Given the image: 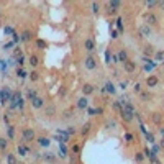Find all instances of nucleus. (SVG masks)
Returning <instances> with one entry per match:
<instances>
[{"label":"nucleus","mask_w":164,"mask_h":164,"mask_svg":"<svg viewBox=\"0 0 164 164\" xmlns=\"http://www.w3.org/2000/svg\"><path fill=\"white\" fill-rule=\"evenodd\" d=\"M144 25H148L149 28H153V26H158V25H159V18H158V15H156L154 12H148V13H144Z\"/></svg>","instance_id":"nucleus-1"},{"label":"nucleus","mask_w":164,"mask_h":164,"mask_svg":"<svg viewBox=\"0 0 164 164\" xmlns=\"http://www.w3.org/2000/svg\"><path fill=\"white\" fill-rule=\"evenodd\" d=\"M21 139L23 141H35L36 139V133H35V130L30 128V126H25L23 128V131H21Z\"/></svg>","instance_id":"nucleus-2"},{"label":"nucleus","mask_w":164,"mask_h":164,"mask_svg":"<svg viewBox=\"0 0 164 164\" xmlns=\"http://www.w3.org/2000/svg\"><path fill=\"white\" fill-rule=\"evenodd\" d=\"M12 98V90L10 87H2L0 89V105H7Z\"/></svg>","instance_id":"nucleus-3"},{"label":"nucleus","mask_w":164,"mask_h":164,"mask_svg":"<svg viewBox=\"0 0 164 164\" xmlns=\"http://www.w3.org/2000/svg\"><path fill=\"white\" fill-rule=\"evenodd\" d=\"M105 5H107V13L108 15H117V12L122 8V2L113 0V2H107Z\"/></svg>","instance_id":"nucleus-4"},{"label":"nucleus","mask_w":164,"mask_h":164,"mask_svg":"<svg viewBox=\"0 0 164 164\" xmlns=\"http://www.w3.org/2000/svg\"><path fill=\"white\" fill-rule=\"evenodd\" d=\"M97 59L94 57V54H89V56H85V59H84V67L87 69V71H94V69H97Z\"/></svg>","instance_id":"nucleus-5"},{"label":"nucleus","mask_w":164,"mask_h":164,"mask_svg":"<svg viewBox=\"0 0 164 164\" xmlns=\"http://www.w3.org/2000/svg\"><path fill=\"white\" fill-rule=\"evenodd\" d=\"M144 84H146V87L148 89H156L159 85V77L156 76V74H149V76L146 77Z\"/></svg>","instance_id":"nucleus-6"},{"label":"nucleus","mask_w":164,"mask_h":164,"mask_svg":"<svg viewBox=\"0 0 164 164\" xmlns=\"http://www.w3.org/2000/svg\"><path fill=\"white\" fill-rule=\"evenodd\" d=\"M43 110H44V117H48V118H54L56 113H57V108H56L54 103H46V105L43 107Z\"/></svg>","instance_id":"nucleus-7"},{"label":"nucleus","mask_w":164,"mask_h":164,"mask_svg":"<svg viewBox=\"0 0 164 164\" xmlns=\"http://www.w3.org/2000/svg\"><path fill=\"white\" fill-rule=\"evenodd\" d=\"M84 49L89 53V54H92L95 49H97V44H95V40L94 38H85L84 40Z\"/></svg>","instance_id":"nucleus-8"},{"label":"nucleus","mask_w":164,"mask_h":164,"mask_svg":"<svg viewBox=\"0 0 164 164\" xmlns=\"http://www.w3.org/2000/svg\"><path fill=\"white\" fill-rule=\"evenodd\" d=\"M120 117H122V120L125 123H131L135 120V115L131 112H130V110H126V108H123L122 107V110H120Z\"/></svg>","instance_id":"nucleus-9"},{"label":"nucleus","mask_w":164,"mask_h":164,"mask_svg":"<svg viewBox=\"0 0 164 164\" xmlns=\"http://www.w3.org/2000/svg\"><path fill=\"white\" fill-rule=\"evenodd\" d=\"M122 66H123V71L128 72V74H133V72L136 71V62H135L133 59H128V61H125Z\"/></svg>","instance_id":"nucleus-10"},{"label":"nucleus","mask_w":164,"mask_h":164,"mask_svg":"<svg viewBox=\"0 0 164 164\" xmlns=\"http://www.w3.org/2000/svg\"><path fill=\"white\" fill-rule=\"evenodd\" d=\"M30 103H31V107L35 108V110H40V108H43L44 105H46L44 98H43V97H40V95H38V97H35V98H33V100H31Z\"/></svg>","instance_id":"nucleus-11"},{"label":"nucleus","mask_w":164,"mask_h":164,"mask_svg":"<svg viewBox=\"0 0 164 164\" xmlns=\"http://www.w3.org/2000/svg\"><path fill=\"white\" fill-rule=\"evenodd\" d=\"M138 33H139V36H141V38H148V36H151L153 35V28H149L148 25H141L138 28Z\"/></svg>","instance_id":"nucleus-12"},{"label":"nucleus","mask_w":164,"mask_h":164,"mask_svg":"<svg viewBox=\"0 0 164 164\" xmlns=\"http://www.w3.org/2000/svg\"><path fill=\"white\" fill-rule=\"evenodd\" d=\"M94 92H95V87H94L92 84L85 82V84L82 85V97H89V95H92Z\"/></svg>","instance_id":"nucleus-13"},{"label":"nucleus","mask_w":164,"mask_h":164,"mask_svg":"<svg viewBox=\"0 0 164 164\" xmlns=\"http://www.w3.org/2000/svg\"><path fill=\"white\" fill-rule=\"evenodd\" d=\"M117 56V61L120 62V64H123L125 61H128L130 57H128V53H126V49L125 48H122V49H118V53L115 54Z\"/></svg>","instance_id":"nucleus-14"},{"label":"nucleus","mask_w":164,"mask_h":164,"mask_svg":"<svg viewBox=\"0 0 164 164\" xmlns=\"http://www.w3.org/2000/svg\"><path fill=\"white\" fill-rule=\"evenodd\" d=\"M103 90H105L107 94L115 95V94H117V85H115L112 81H105V84H103Z\"/></svg>","instance_id":"nucleus-15"},{"label":"nucleus","mask_w":164,"mask_h":164,"mask_svg":"<svg viewBox=\"0 0 164 164\" xmlns=\"http://www.w3.org/2000/svg\"><path fill=\"white\" fill-rule=\"evenodd\" d=\"M154 53H156V48H154L153 44H146V46L143 48V56H144V57H149V59H153Z\"/></svg>","instance_id":"nucleus-16"},{"label":"nucleus","mask_w":164,"mask_h":164,"mask_svg":"<svg viewBox=\"0 0 164 164\" xmlns=\"http://www.w3.org/2000/svg\"><path fill=\"white\" fill-rule=\"evenodd\" d=\"M41 159H43V161H46V163H49V164H54V163H56V154L51 153V151H46V153H43Z\"/></svg>","instance_id":"nucleus-17"},{"label":"nucleus","mask_w":164,"mask_h":164,"mask_svg":"<svg viewBox=\"0 0 164 164\" xmlns=\"http://www.w3.org/2000/svg\"><path fill=\"white\" fill-rule=\"evenodd\" d=\"M33 40V31L31 30H23L20 33V41H23V43H28V41Z\"/></svg>","instance_id":"nucleus-18"},{"label":"nucleus","mask_w":164,"mask_h":164,"mask_svg":"<svg viewBox=\"0 0 164 164\" xmlns=\"http://www.w3.org/2000/svg\"><path fill=\"white\" fill-rule=\"evenodd\" d=\"M36 143L40 144L41 148H49V146H51V139L48 138V136H38V138H36Z\"/></svg>","instance_id":"nucleus-19"},{"label":"nucleus","mask_w":164,"mask_h":164,"mask_svg":"<svg viewBox=\"0 0 164 164\" xmlns=\"http://www.w3.org/2000/svg\"><path fill=\"white\" fill-rule=\"evenodd\" d=\"M138 97H139L141 102H151V100H153V94L149 92V90H143V92L138 94Z\"/></svg>","instance_id":"nucleus-20"},{"label":"nucleus","mask_w":164,"mask_h":164,"mask_svg":"<svg viewBox=\"0 0 164 164\" xmlns=\"http://www.w3.org/2000/svg\"><path fill=\"white\" fill-rule=\"evenodd\" d=\"M151 122H153L154 125L161 126V123H163V113H161V112H154V113H151Z\"/></svg>","instance_id":"nucleus-21"},{"label":"nucleus","mask_w":164,"mask_h":164,"mask_svg":"<svg viewBox=\"0 0 164 164\" xmlns=\"http://www.w3.org/2000/svg\"><path fill=\"white\" fill-rule=\"evenodd\" d=\"M76 107L79 108V110H85V108L89 107V98H87V97H81V98H77Z\"/></svg>","instance_id":"nucleus-22"},{"label":"nucleus","mask_w":164,"mask_h":164,"mask_svg":"<svg viewBox=\"0 0 164 164\" xmlns=\"http://www.w3.org/2000/svg\"><path fill=\"white\" fill-rule=\"evenodd\" d=\"M40 56H38V54H31L30 57H28V64H30L31 67H33V69H36V67L40 66Z\"/></svg>","instance_id":"nucleus-23"},{"label":"nucleus","mask_w":164,"mask_h":164,"mask_svg":"<svg viewBox=\"0 0 164 164\" xmlns=\"http://www.w3.org/2000/svg\"><path fill=\"white\" fill-rule=\"evenodd\" d=\"M90 130H92V123H90V122H85V123H84V125L81 126L79 133H81L82 136H87V135L90 133Z\"/></svg>","instance_id":"nucleus-24"},{"label":"nucleus","mask_w":164,"mask_h":164,"mask_svg":"<svg viewBox=\"0 0 164 164\" xmlns=\"http://www.w3.org/2000/svg\"><path fill=\"white\" fill-rule=\"evenodd\" d=\"M164 59V51L163 49H158V51L154 53V56H153V61L156 62V64H161Z\"/></svg>","instance_id":"nucleus-25"},{"label":"nucleus","mask_w":164,"mask_h":164,"mask_svg":"<svg viewBox=\"0 0 164 164\" xmlns=\"http://www.w3.org/2000/svg\"><path fill=\"white\" fill-rule=\"evenodd\" d=\"M90 8H92L94 15H100V12H102V5H100L98 2H92V3H90Z\"/></svg>","instance_id":"nucleus-26"},{"label":"nucleus","mask_w":164,"mask_h":164,"mask_svg":"<svg viewBox=\"0 0 164 164\" xmlns=\"http://www.w3.org/2000/svg\"><path fill=\"white\" fill-rule=\"evenodd\" d=\"M113 23H115V25H117V28H118V35H123V31H125V28H123V18L122 16H118L117 20L113 21Z\"/></svg>","instance_id":"nucleus-27"},{"label":"nucleus","mask_w":164,"mask_h":164,"mask_svg":"<svg viewBox=\"0 0 164 164\" xmlns=\"http://www.w3.org/2000/svg\"><path fill=\"white\" fill-rule=\"evenodd\" d=\"M28 77H30V81H31V82H38V81L41 79V74L36 71V69H33V71L28 74Z\"/></svg>","instance_id":"nucleus-28"},{"label":"nucleus","mask_w":164,"mask_h":164,"mask_svg":"<svg viewBox=\"0 0 164 164\" xmlns=\"http://www.w3.org/2000/svg\"><path fill=\"white\" fill-rule=\"evenodd\" d=\"M35 44H36V48H38V49H46V48H48V41L41 40V38H36V40H35Z\"/></svg>","instance_id":"nucleus-29"},{"label":"nucleus","mask_w":164,"mask_h":164,"mask_svg":"<svg viewBox=\"0 0 164 164\" xmlns=\"http://www.w3.org/2000/svg\"><path fill=\"white\" fill-rule=\"evenodd\" d=\"M5 161L7 164H18V161H16V156L13 153H7L5 154Z\"/></svg>","instance_id":"nucleus-30"},{"label":"nucleus","mask_w":164,"mask_h":164,"mask_svg":"<svg viewBox=\"0 0 164 164\" xmlns=\"http://www.w3.org/2000/svg\"><path fill=\"white\" fill-rule=\"evenodd\" d=\"M16 77H18V79H26V77H28V72L25 71V67H16Z\"/></svg>","instance_id":"nucleus-31"},{"label":"nucleus","mask_w":164,"mask_h":164,"mask_svg":"<svg viewBox=\"0 0 164 164\" xmlns=\"http://www.w3.org/2000/svg\"><path fill=\"white\" fill-rule=\"evenodd\" d=\"M35 97H38V90H36V89H28V90H26V98L31 102Z\"/></svg>","instance_id":"nucleus-32"},{"label":"nucleus","mask_w":164,"mask_h":164,"mask_svg":"<svg viewBox=\"0 0 164 164\" xmlns=\"http://www.w3.org/2000/svg\"><path fill=\"white\" fill-rule=\"evenodd\" d=\"M62 118H64V120H71V118H74V110H72V108H66V110L62 112Z\"/></svg>","instance_id":"nucleus-33"},{"label":"nucleus","mask_w":164,"mask_h":164,"mask_svg":"<svg viewBox=\"0 0 164 164\" xmlns=\"http://www.w3.org/2000/svg\"><path fill=\"white\" fill-rule=\"evenodd\" d=\"M7 138L8 139L15 138V126H13V125H8V126H7Z\"/></svg>","instance_id":"nucleus-34"},{"label":"nucleus","mask_w":164,"mask_h":164,"mask_svg":"<svg viewBox=\"0 0 164 164\" xmlns=\"http://www.w3.org/2000/svg\"><path fill=\"white\" fill-rule=\"evenodd\" d=\"M81 149H82L81 144H79V143H74L71 146V153L74 154V156H79V154H81Z\"/></svg>","instance_id":"nucleus-35"},{"label":"nucleus","mask_w":164,"mask_h":164,"mask_svg":"<svg viewBox=\"0 0 164 164\" xmlns=\"http://www.w3.org/2000/svg\"><path fill=\"white\" fill-rule=\"evenodd\" d=\"M7 148H8V141H7L5 136H0V151H5L7 153Z\"/></svg>","instance_id":"nucleus-36"},{"label":"nucleus","mask_w":164,"mask_h":164,"mask_svg":"<svg viewBox=\"0 0 164 164\" xmlns=\"http://www.w3.org/2000/svg\"><path fill=\"white\" fill-rule=\"evenodd\" d=\"M2 120H3V123H5L7 126H8V125H12V113L10 112H5L3 113V115H2Z\"/></svg>","instance_id":"nucleus-37"},{"label":"nucleus","mask_w":164,"mask_h":164,"mask_svg":"<svg viewBox=\"0 0 164 164\" xmlns=\"http://www.w3.org/2000/svg\"><path fill=\"white\" fill-rule=\"evenodd\" d=\"M144 5L148 7L149 10H153L154 7H159V5H163V2H156V0H153V2H144Z\"/></svg>","instance_id":"nucleus-38"},{"label":"nucleus","mask_w":164,"mask_h":164,"mask_svg":"<svg viewBox=\"0 0 164 164\" xmlns=\"http://www.w3.org/2000/svg\"><path fill=\"white\" fill-rule=\"evenodd\" d=\"M105 128L107 130H115L117 128V122H115V120H107V122H105Z\"/></svg>","instance_id":"nucleus-39"},{"label":"nucleus","mask_w":164,"mask_h":164,"mask_svg":"<svg viewBox=\"0 0 164 164\" xmlns=\"http://www.w3.org/2000/svg\"><path fill=\"white\" fill-rule=\"evenodd\" d=\"M133 92L135 94L143 92V84H141V82H135V84H133Z\"/></svg>","instance_id":"nucleus-40"},{"label":"nucleus","mask_w":164,"mask_h":164,"mask_svg":"<svg viewBox=\"0 0 164 164\" xmlns=\"http://www.w3.org/2000/svg\"><path fill=\"white\" fill-rule=\"evenodd\" d=\"M135 161H136V163H143L144 161V154L141 153V151H136V153H135Z\"/></svg>","instance_id":"nucleus-41"},{"label":"nucleus","mask_w":164,"mask_h":164,"mask_svg":"<svg viewBox=\"0 0 164 164\" xmlns=\"http://www.w3.org/2000/svg\"><path fill=\"white\" fill-rule=\"evenodd\" d=\"M59 158H67V149H66V146L64 144H61V148H59Z\"/></svg>","instance_id":"nucleus-42"},{"label":"nucleus","mask_w":164,"mask_h":164,"mask_svg":"<svg viewBox=\"0 0 164 164\" xmlns=\"http://www.w3.org/2000/svg\"><path fill=\"white\" fill-rule=\"evenodd\" d=\"M20 56H23V51H21V48L20 46H15V49H13V57H20Z\"/></svg>","instance_id":"nucleus-43"},{"label":"nucleus","mask_w":164,"mask_h":164,"mask_svg":"<svg viewBox=\"0 0 164 164\" xmlns=\"http://www.w3.org/2000/svg\"><path fill=\"white\" fill-rule=\"evenodd\" d=\"M25 64H26V59H25V56L16 57V66H18V67H23Z\"/></svg>","instance_id":"nucleus-44"},{"label":"nucleus","mask_w":164,"mask_h":164,"mask_svg":"<svg viewBox=\"0 0 164 164\" xmlns=\"http://www.w3.org/2000/svg\"><path fill=\"white\" fill-rule=\"evenodd\" d=\"M76 133H77V128H76V126H67V130H66V135H67V136H71V135L74 136Z\"/></svg>","instance_id":"nucleus-45"},{"label":"nucleus","mask_w":164,"mask_h":164,"mask_svg":"<svg viewBox=\"0 0 164 164\" xmlns=\"http://www.w3.org/2000/svg\"><path fill=\"white\" fill-rule=\"evenodd\" d=\"M57 94H59V97H66L67 87H66V85H61V87H59V90H57Z\"/></svg>","instance_id":"nucleus-46"},{"label":"nucleus","mask_w":164,"mask_h":164,"mask_svg":"<svg viewBox=\"0 0 164 164\" xmlns=\"http://www.w3.org/2000/svg\"><path fill=\"white\" fill-rule=\"evenodd\" d=\"M125 141L126 143H135V136L131 133H125Z\"/></svg>","instance_id":"nucleus-47"},{"label":"nucleus","mask_w":164,"mask_h":164,"mask_svg":"<svg viewBox=\"0 0 164 164\" xmlns=\"http://www.w3.org/2000/svg\"><path fill=\"white\" fill-rule=\"evenodd\" d=\"M3 33H5L7 36H12L15 31H13V28H12V26H5V28H3Z\"/></svg>","instance_id":"nucleus-48"},{"label":"nucleus","mask_w":164,"mask_h":164,"mask_svg":"<svg viewBox=\"0 0 164 164\" xmlns=\"http://www.w3.org/2000/svg\"><path fill=\"white\" fill-rule=\"evenodd\" d=\"M2 48H3V49L7 51V49H12V48H15V44H13L12 41H7V43H3V46H2Z\"/></svg>","instance_id":"nucleus-49"},{"label":"nucleus","mask_w":164,"mask_h":164,"mask_svg":"<svg viewBox=\"0 0 164 164\" xmlns=\"http://www.w3.org/2000/svg\"><path fill=\"white\" fill-rule=\"evenodd\" d=\"M112 105H113V108H115L117 112H120V110H122V103H120V100H115V102H112Z\"/></svg>","instance_id":"nucleus-50"},{"label":"nucleus","mask_w":164,"mask_h":164,"mask_svg":"<svg viewBox=\"0 0 164 164\" xmlns=\"http://www.w3.org/2000/svg\"><path fill=\"white\" fill-rule=\"evenodd\" d=\"M110 36H112V40H118V38H120V35L117 33V30H115V28H112V30H110Z\"/></svg>","instance_id":"nucleus-51"},{"label":"nucleus","mask_w":164,"mask_h":164,"mask_svg":"<svg viewBox=\"0 0 164 164\" xmlns=\"http://www.w3.org/2000/svg\"><path fill=\"white\" fill-rule=\"evenodd\" d=\"M146 139H148L151 144H154V141H156V138H154V135H153V133H146Z\"/></svg>","instance_id":"nucleus-52"},{"label":"nucleus","mask_w":164,"mask_h":164,"mask_svg":"<svg viewBox=\"0 0 164 164\" xmlns=\"http://www.w3.org/2000/svg\"><path fill=\"white\" fill-rule=\"evenodd\" d=\"M118 85H120V89H123V90H125V89L128 87V81H122Z\"/></svg>","instance_id":"nucleus-53"},{"label":"nucleus","mask_w":164,"mask_h":164,"mask_svg":"<svg viewBox=\"0 0 164 164\" xmlns=\"http://www.w3.org/2000/svg\"><path fill=\"white\" fill-rule=\"evenodd\" d=\"M13 44H16V43H18V41H20V35H18V33H13Z\"/></svg>","instance_id":"nucleus-54"},{"label":"nucleus","mask_w":164,"mask_h":164,"mask_svg":"<svg viewBox=\"0 0 164 164\" xmlns=\"http://www.w3.org/2000/svg\"><path fill=\"white\" fill-rule=\"evenodd\" d=\"M95 113H97V115H103V108L102 107H97V108H95Z\"/></svg>","instance_id":"nucleus-55"},{"label":"nucleus","mask_w":164,"mask_h":164,"mask_svg":"<svg viewBox=\"0 0 164 164\" xmlns=\"http://www.w3.org/2000/svg\"><path fill=\"white\" fill-rule=\"evenodd\" d=\"M89 113H90V115H95V108H89Z\"/></svg>","instance_id":"nucleus-56"},{"label":"nucleus","mask_w":164,"mask_h":164,"mask_svg":"<svg viewBox=\"0 0 164 164\" xmlns=\"http://www.w3.org/2000/svg\"><path fill=\"white\" fill-rule=\"evenodd\" d=\"M159 135H161V136L164 135V128H163V126H159Z\"/></svg>","instance_id":"nucleus-57"},{"label":"nucleus","mask_w":164,"mask_h":164,"mask_svg":"<svg viewBox=\"0 0 164 164\" xmlns=\"http://www.w3.org/2000/svg\"><path fill=\"white\" fill-rule=\"evenodd\" d=\"M0 20H2V5H0Z\"/></svg>","instance_id":"nucleus-58"}]
</instances>
